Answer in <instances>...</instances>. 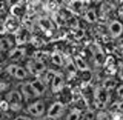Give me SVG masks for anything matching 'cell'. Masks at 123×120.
Wrapping results in <instances>:
<instances>
[{
    "instance_id": "28",
    "label": "cell",
    "mask_w": 123,
    "mask_h": 120,
    "mask_svg": "<svg viewBox=\"0 0 123 120\" xmlns=\"http://www.w3.org/2000/svg\"><path fill=\"white\" fill-rule=\"evenodd\" d=\"M13 120H33L29 117L23 116V115H20L15 118Z\"/></svg>"
},
{
    "instance_id": "20",
    "label": "cell",
    "mask_w": 123,
    "mask_h": 120,
    "mask_svg": "<svg viewBox=\"0 0 123 120\" xmlns=\"http://www.w3.org/2000/svg\"><path fill=\"white\" fill-rule=\"evenodd\" d=\"M40 25L44 30H49L53 28V24L48 19H42L40 20Z\"/></svg>"
},
{
    "instance_id": "7",
    "label": "cell",
    "mask_w": 123,
    "mask_h": 120,
    "mask_svg": "<svg viewBox=\"0 0 123 120\" xmlns=\"http://www.w3.org/2000/svg\"><path fill=\"white\" fill-rule=\"evenodd\" d=\"M5 31L10 33L16 34L20 29L19 21L17 18L8 17L3 24Z\"/></svg>"
},
{
    "instance_id": "18",
    "label": "cell",
    "mask_w": 123,
    "mask_h": 120,
    "mask_svg": "<svg viewBox=\"0 0 123 120\" xmlns=\"http://www.w3.org/2000/svg\"><path fill=\"white\" fill-rule=\"evenodd\" d=\"M24 10L22 7L18 5H15L11 9V12L16 18H19L23 15Z\"/></svg>"
},
{
    "instance_id": "30",
    "label": "cell",
    "mask_w": 123,
    "mask_h": 120,
    "mask_svg": "<svg viewBox=\"0 0 123 120\" xmlns=\"http://www.w3.org/2000/svg\"><path fill=\"white\" fill-rule=\"evenodd\" d=\"M118 77L120 80L123 81V65H122L119 68L118 71Z\"/></svg>"
},
{
    "instance_id": "11",
    "label": "cell",
    "mask_w": 123,
    "mask_h": 120,
    "mask_svg": "<svg viewBox=\"0 0 123 120\" xmlns=\"http://www.w3.org/2000/svg\"><path fill=\"white\" fill-rule=\"evenodd\" d=\"M30 83L38 97L44 94L45 92L46 87L41 80L37 79Z\"/></svg>"
},
{
    "instance_id": "22",
    "label": "cell",
    "mask_w": 123,
    "mask_h": 120,
    "mask_svg": "<svg viewBox=\"0 0 123 120\" xmlns=\"http://www.w3.org/2000/svg\"><path fill=\"white\" fill-rule=\"evenodd\" d=\"M86 19L90 23L94 22L96 20V15L94 11L90 10L88 11L85 16Z\"/></svg>"
},
{
    "instance_id": "17",
    "label": "cell",
    "mask_w": 123,
    "mask_h": 120,
    "mask_svg": "<svg viewBox=\"0 0 123 120\" xmlns=\"http://www.w3.org/2000/svg\"><path fill=\"white\" fill-rule=\"evenodd\" d=\"M51 59L52 62L57 66H62L64 64L62 57L60 54L57 52H53L51 55Z\"/></svg>"
},
{
    "instance_id": "27",
    "label": "cell",
    "mask_w": 123,
    "mask_h": 120,
    "mask_svg": "<svg viewBox=\"0 0 123 120\" xmlns=\"http://www.w3.org/2000/svg\"><path fill=\"white\" fill-rule=\"evenodd\" d=\"M117 93L119 97L123 99V84L118 87L117 89Z\"/></svg>"
},
{
    "instance_id": "14",
    "label": "cell",
    "mask_w": 123,
    "mask_h": 120,
    "mask_svg": "<svg viewBox=\"0 0 123 120\" xmlns=\"http://www.w3.org/2000/svg\"><path fill=\"white\" fill-rule=\"evenodd\" d=\"M75 64L77 68L83 72L88 71L89 70L88 65L84 61V60L79 56L75 57Z\"/></svg>"
},
{
    "instance_id": "13",
    "label": "cell",
    "mask_w": 123,
    "mask_h": 120,
    "mask_svg": "<svg viewBox=\"0 0 123 120\" xmlns=\"http://www.w3.org/2000/svg\"><path fill=\"white\" fill-rule=\"evenodd\" d=\"M28 37V32L25 29H20L16 33L15 39L18 45H21L25 43Z\"/></svg>"
},
{
    "instance_id": "1",
    "label": "cell",
    "mask_w": 123,
    "mask_h": 120,
    "mask_svg": "<svg viewBox=\"0 0 123 120\" xmlns=\"http://www.w3.org/2000/svg\"><path fill=\"white\" fill-rule=\"evenodd\" d=\"M6 100L8 102L10 108L14 112L19 111L23 106L22 94L17 90H13L5 96Z\"/></svg>"
},
{
    "instance_id": "8",
    "label": "cell",
    "mask_w": 123,
    "mask_h": 120,
    "mask_svg": "<svg viewBox=\"0 0 123 120\" xmlns=\"http://www.w3.org/2000/svg\"><path fill=\"white\" fill-rule=\"evenodd\" d=\"M108 31L113 38H117L123 32V25L122 23L117 20L112 21L109 26Z\"/></svg>"
},
{
    "instance_id": "25",
    "label": "cell",
    "mask_w": 123,
    "mask_h": 120,
    "mask_svg": "<svg viewBox=\"0 0 123 120\" xmlns=\"http://www.w3.org/2000/svg\"><path fill=\"white\" fill-rule=\"evenodd\" d=\"M10 108L9 105L6 100H3L1 102V109L3 111H7Z\"/></svg>"
},
{
    "instance_id": "4",
    "label": "cell",
    "mask_w": 123,
    "mask_h": 120,
    "mask_svg": "<svg viewBox=\"0 0 123 120\" xmlns=\"http://www.w3.org/2000/svg\"><path fill=\"white\" fill-rule=\"evenodd\" d=\"M65 109V107L63 103L61 102H56L53 104L49 109L47 116L51 119L56 120L63 115Z\"/></svg>"
},
{
    "instance_id": "3",
    "label": "cell",
    "mask_w": 123,
    "mask_h": 120,
    "mask_svg": "<svg viewBox=\"0 0 123 120\" xmlns=\"http://www.w3.org/2000/svg\"><path fill=\"white\" fill-rule=\"evenodd\" d=\"M5 71L12 77L19 80L25 79L28 75L26 70L18 65H10L6 68Z\"/></svg>"
},
{
    "instance_id": "26",
    "label": "cell",
    "mask_w": 123,
    "mask_h": 120,
    "mask_svg": "<svg viewBox=\"0 0 123 120\" xmlns=\"http://www.w3.org/2000/svg\"><path fill=\"white\" fill-rule=\"evenodd\" d=\"M84 35V32L83 30L81 29H79L78 30H77L76 33H75V37L77 39H80L83 37Z\"/></svg>"
},
{
    "instance_id": "21",
    "label": "cell",
    "mask_w": 123,
    "mask_h": 120,
    "mask_svg": "<svg viewBox=\"0 0 123 120\" xmlns=\"http://www.w3.org/2000/svg\"><path fill=\"white\" fill-rule=\"evenodd\" d=\"M66 68L67 71L71 75H75L77 72V67L75 64L72 61H70L66 65Z\"/></svg>"
},
{
    "instance_id": "23",
    "label": "cell",
    "mask_w": 123,
    "mask_h": 120,
    "mask_svg": "<svg viewBox=\"0 0 123 120\" xmlns=\"http://www.w3.org/2000/svg\"><path fill=\"white\" fill-rule=\"evenodd\" d=\"M95 115L93 112L89 111L86 112L83 116L81 115L80 120H94Z\"/></svg>"
},
{
    "instance_id": "10",
    "label": "cell",
    "mask_w": 123,
    "mask_h": 120,
    "mask_svg": "<svg viewBox=\"0 0 123 120\" xmlns=\"http://www.w3.org/2000/svg\"><path fill=\"white\" fill-rule=\"evenodd\" d=\"M22 92L24 97L27 99H32L38 97L30 83H27L23 86Z\"/></svg>"
},
{
    "instance_id": "2",
    "label": "cell",
    "mask_w": 123,
    "mask_h": 120,
    "mask_svg": "<svg viewBox=\"0 0 123 120\" xmlns=\"http://www.w3.org/2000/svg\"><path fill=\"white\" fill-rule=\"evenodd\" d=\"M108 91L103 87L97 89L95 92V102L99 109H104L108 103L109 95Z\"/></svg>"
},
{
    "instance_id": "6",
    "label": "cell",
    "mask_w": 123,
    "mask_h": 120,
    "mask_svg": "<svg viewBox=\"0 0 123 120\" xmlns=\"http://www.w3.org/2000/svg\"><path fill=\"white\" fill-rule=\"evenodd\" d=\"M27 68L32 75L38 76L45 71L46 66L44 61L35 59L34 61L28 63Z\"/></svg>"
},
{
    "instance_id": "29",
    "label": "cell",
    "mask_w": 123,
    "mask_h": 120,
    "mask_svg": "<svg viewBox=\"0 0 123 120\" xmlns=\"http://www.w3.org/2000/svg\"><path fill=\"white\" fill-rule=\"evenodd\" d=\"M34 43L33 44L35 45L36 46H40L42 45V40L40 39V38H35L33 39Z\"/></svg>"
},
{
    "instance_id": "19",
    "label": "cell",
    "mask_w": 123,
    "mask_h": 120,
    "mask_svg": "<svg viewBox=\"0 0 123 120\" xmlns=\"http://www.w3.org/2000/svg\"><path fill=\"white\" fill-rule=\"evenodd\" d=\"M81 117L80 111L78 109H74L68 114L66 120H80Z\"/></svg>"
},
{
    "instance_id": "24",
    "label": "cell",
    "mask_w": 123,
    "mask_h": 120,
    "mask_svg": "<svg viewBox=\"0 0 123 120\" xmlns=\"http://www.w3.org/2000/svg\"><path fill=\"white\" fill-rule=\"evenodd\" d=\"M56 72L53 70H50L48 72V73H47L46 76V80L47 83H51L53 78L55 75L56 74Z\"/></svg>"
},
{
    "instance_id": "5",
    "label": "cell",
    "mask_w": 123,
    "mask_h": 120,
    "mask_svg": "<svg viewBox=\"0 0 123 120\" xmlns=\"http://www.w3.org/2000/svg\"><path fill=\"white\" fill-rule=\"evenodd\" d=\"M27 110L31 115L39 117L43 115L45 111V104L42 100H39L30 105Z\"/></svg>"
},
{
    "instance_id": "31",
    "label": "cell",
    "mask_w": 123,
    "mask_h": 120,
    "mask_svg": "<svg viewBox=\"0 0 123 120\" xmlns=\"http://www.w3.org/2000/svg\"><path fill=\"white\" fill-rule=\"evenodd\" d=\"M103 120H109L108 119H104Z\"/></svg>"
},
{
    "instance_id": "9",
    "label": "cell",
    "mask_w": 123,
    "mask_h": 120,
    "mask_svg": "<svg viewBox=\"0 0 123 120\" xmlns=\"http://www.w3.org/2000/svg\"><path fill=\"white\" fill-rule=\"evenodd\" d=\"M51 83L52 92L54 93L59 92L63 89L64 86L65 81L63 75L56 72Z\"/></svg>"
},
{
    "instance_id": "15",
    "label": "cell",
    "mask_w": 123,
    "mask_h": 120,
    "mask_svg": "<svg viewBox=\"0 0 123 120\" xmlns=\"http://www.w3.org/2000/svg\"><path fill=\"white\" fill-rule=\"evenodd\" d=\"M118 84V82L114 78H108L103 82V87L106 90H109L114 89Z\"/></svg>"
},
{
    "instance_id": "12",
    "label": "cell",
    "mask_w": 123,
    "mask_h": 120,
    "mask_svg": "<svg viewBox=\"0 0 123 120\" xmlns=\"http://www.w3.org/2000/svg\"><path fill=\"white\" fill-rule=\"evenodd\" d=\"M26 51L23 48H16L10 53L9 59L11 61L14 62L19 61L22 59L25 55Z\"/></svg>"
},
{
    "instance_id": "16",
    "label": "cell",
    "mask_w": 123,
    "mask_h": 120,
    "mask_svg": "<svg viewBox=\"0 0 123 120\" xmlns=\"http://www.w3.org/2000/svg\"><path fill=\"white\" fill-rule=\"evenodd\" d=\"M13 46L12 42L7 38H2L1 39V50L2 51L6 52L10 50Z\"/></svg>"
}]
</instances>
